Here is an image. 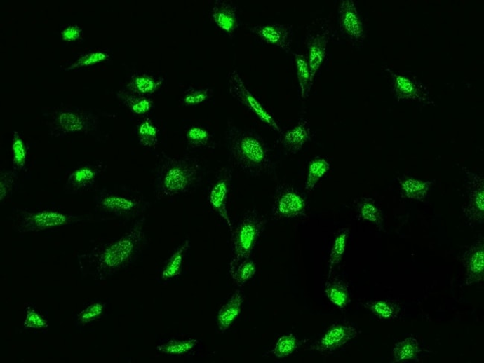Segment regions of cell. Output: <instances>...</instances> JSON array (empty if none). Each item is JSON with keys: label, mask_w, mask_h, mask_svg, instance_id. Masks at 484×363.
Listing matches in <instances>:
<instances>
[{"label": "cell", "mask_w": 484, "mask_h": 363, "mask_svg": "<svg viewBox=\"0 0 484 363\" xmlns=\"http://www.w3.org/2000/svg\"><path fill=\"white\" fill-rule=\"evenodd\" d=\"M145 222L142 216L122 237L80 254L77 261L82 275L103 282L134 263L147 242Z\"/></svg>", "instance_id": "6da1fadb"}, {"label": "cell", "mask_w": 484, "mask_h": 363, "mask_svg": "<svg viewBox=\"0 0 484 363\" xmlns=\"http://www.w3.org/2000/svg\"><path fill=\"white\" fill-rule=\"evenodd\" d=\"M226 142L232 161L244 172L258 177L271 170L273 164L269 150L257 132L229 123Z\"/></svg>", "instance_id": "7a4b0ae2"}, {"label": "cell", "mask_w": 484, "mask_h": 363, "mask_svg": "<svg viewBox=\"0 0 484 363\" xmlns=\"http://www.w3.org/2000/svg\"><path fill=\"white\" fill-rule=\"evenodd\" d=\"M201 169L195 160L175 158L163 153L154 182L156 198H170L189 191L199 181Z\"/></svg>", "instance_id": "3957f363"}, {"label": "cell", "mask_w": 484, "mask_h": 363, "mask_svg": "<svg viewBox=\"0 0 484 363\" xmlns=\"http://www.w3.org/2000/svg\"><path fill=\"white\" fill-rule=\"evenodd\" d=\"M150 203L140 193L126 189L101 190L95 199L97 213L108 220L130 221L142 215Z\"/></svg>", "instance_id": "277c9868"}, {"label": "cell", "mask_w": 484, "mask_h": 363, "mask_svg": "<svg viewBox=\"0 0 484 363\" xmlns=\"http://www.w3.org/2000/svg\"><path fill=\"white\" fill-rule=\"evenodd\" d=\"M267 219L256 210H248L232 232L233 257L229 263V273L250 257L258 240L264 231Z\"/></svg>", "instance_id": "5b68a950"}, {"label": "cell", "mask_w": 484, "mask_h": 363, "mask_svg": "<svg viewBox=\"0 0 484 363\" xmlns=\"http://www.w3.org/2000/svg\"><path fill=\"white\" fill-rule=\"evenodd\" d=\"M84 217L57 210H17L14 228L19 233L46 231L83 222Z\"/></svg>", "instance_id": "8992f818"}, {"label": "cell", "mask_w": 484, "mask_h": 363, "mask_svg": "<svg viewBox=\"0 0 484 363\" xmlns=\"http://www.w3.org/2000/svg\"><path fill=\"white\" fill-rule=\"evenodd\" d=\"M100 118L89 111L62 108L55 111L48 122L51 135L64 137L71 135H90L98 130Z\"/></svg>", "instance_id": "52a82bcc"}, {"label": "cell", "mask_w": 484, "mask_h": 363, "mask_svg": "<svg viewBox=\"0 0 484 363\" xmlns=\"http://www.w3.org/2000/svg\"><path fill=\"white\" fill-rule=\"evenodd\" d=\"M331 34L332 28L330 23L324 20L313 22L307 31L306 39L308 48L307 60L312 84L324 62Z\"/></svg>", "instance_id": "ba28073f"}, {"label": "cell", "mask_w": 484, "mask_h": 363, "mask_svg": "<svg viewBox=\"0 0 484 363\" xmlns=\"http://www.w3.org/2000/svg\"><path fill=\"white\" fill-rule=\"evenodd\" d=\"M228 90L235 100L243 105L261 122L277 132H282V128L274 118L248 89L239 72L234 69L228 78Z\"/></svg>", "instance_id": "9c48e42d"}, {"label": "cell", "mask_w": 484, "mask_h": 363, "mask_svg": "<svg viewBox=\"0 0 484 363\" xmlns=\"http://www.w3.org/2000/svg\"><path fill=\"white\" fill-rule=\"evenodd\" d=\"M307 210L306 198L295 187L284 184L277 188L271 209L273 219H297L304 216Z\"/></svg>", "instance_id": "30bf717a"}, {"label": "cell", "mask_w": 484, "mask_h": 363, "mask_svg": "<svg viewBox=\"0 0 484 363\" xmlns=\"http://www.w3.org/2000/svg\"><path fill=\"white\" fill-rule=\"evenodd\" d=\"M384 70L392 79V89L398 101L417 102L434 105L429 91L416 77L398 74L390 68Z\"/></svg>", "instance_id": "8fae6325"}, {"label": "cell", "mask_w": 484, "mask_h": 363, "mask_svg": "<svg viewBox=\"0 0 484 363\" xmlns=\"http://www.w3.org/2000/svg\"><path fill=\"white\" fill-rule=\"evenodd\" d=\"M467 178V201L464 214L470 226L482 224L484 221V179L463 167Z\"/></svg>", "instance_id": "7c38bea8"}, {"label": "cell", "mask_w": 484, "mask_h": 363, "mask_svg": "<svg viewBox=\"0 0 484 363\" xmlns=\"http://www.w3.org/2000/svg\"><path fill=\"white\" fill-rule=\"evenodd\" d=\"M358 330L348 323L332 324L325 331L319 341L310 346L311 350L322 355H331L337 350L354 340L358 334Z\"/></svg>", "instance_id": "4fadbf2b"}, {"label": "cell", "mask_w": 484, "mask_h": 363, "mask_svg": "<svg viewBox=\"0 0 484 363\" xmlns=\"http://www.w3.org/2000/svg\"><path fill=\"white\" fill-rule=\"evenodd\" d=\"M337 17L339 27L346 37L355 44L364 43L365 26L354 0H342L338 7Z\"/></svg>", "instance_id": "5bb4252c"}, {"label": "cell", "mask_w": 484, "mask_h": 363, "mask_svg": "<svg viewBox=\"0 0 484 363\" xmlns=\"http://www.w3.org/2000/svg\"><path fill=\"white\" fill-rule=\"evenodd\" d=\"M232 181V172L227 167L222 168L217 174L211 187L209 201L213 209L227 224L229 229L233 232L234 226L227 210V199Z\"/></svg>", "instance_id": "9a60e30c"}, {"label": "cell", "mask_w": 484, "mask_h": 363, "mask_svg": "<svg viewBox=\"0 0 484 363\" xmlns=\"http://www.w3.org/2000/svg\"><path fill=\"white\" fill-rule=\"evenodd\" d=\"M250 32L262 41L281 48L286 53L292 50L293 27L290 24L272 23L250 28Z\"/></svg>", "instance_id": "2e32d148"}, {"label": "cell", "mask_w": 484, "mask_h": 363, "mask_svg": "<svg viewBox=\"0 0 484 363\" xmlns=\"http://www.w3.org/2000/svg\"><path fill=\"white\" fill-rule=\"evenodd\" d=\"M462 261L466 269L464 286L469 287L484 280V240L481 238L464 253Z\"/></svg>", "instance_id": "e0dca14e"}, {"label": "cell", "mask_w": 484, "mask_h": 363, "mask_svg": "<svg viewBox=\"0 0 484 363\" xmlns=\"http://www.w3.org/2000/svg\"><path fill=\"white\" fill-rule=\"evenodd\" d=\"M211 15L217 27L229 35L234 34L238 28V8L231 1L216 0Z\"/></svg>", "instance_id": "ac0fdd59"}, {"label": "cell", "mask_w": 484, "mask_h": 363, "mask_svg": "<svg viewBox=\"0 0 484 363\" xmlns=\"http://www.w3.org/2000/svg\"><path fill=\"white\" fill-rule=\"evenodd\" d=\"M312 134L308 120L302 118L283 136L281 143L286 151L296 154L311 139Z\"/></svg>", "instance_id": "d6986e66"}, {"label": "cell", "mask_w": 484, "mask_h": 363, "mask_svg": "<svg viewBox=\"0 0 484 363\" xmlns=\"http://www.w3.org/2000/svg\"><path fill=\"white\" fill-rule=\"evenodd\" d=\"M243 302V296L240 290L237 289L217 313V326L222 333L231 328L241 313Z\"/></svg>", "instance_id": "ffe728a7"}, {"label": "cell", "mask_w": 484, "mask_h": 363, "mask_svg": "<svg viewBox=\"0 0 484 363\" xmlns=\"http://www.w3.org/2000/svg\"><path fill=\"white\" fill-rule=\"evenodd\" d=\"M102 168L83 166L72 172L66 182V188L74 192H79L93 186L101 173Z\"/></svg>", "instance_id": "44dd1931"}, {"label": "cell", "mask_w": 484, "mask_h": 363, "mask_svg": "<svg viewBox=\"0 0 484 363\" xmlns=\"http://www.w3.org/2000/svg\"><path fill=\"white\" fill-rule=\"evenodd\" d=\"M398 181L404 197L417 201H423L426 198L433 184V181L421 180L407 176L398 177Z\"/></svg>", "instance_id": "7402d4cb"}, {"label": "cell", "mask_w": 484, "mask_h": 363, "mask_svg": "<svg viewBox=\"0 0 484 363\" xmlns=\"http://www.w3.org/2000/svg\"><path fill=\"white\" fill-rule=\"evenodd\" d=\"M355 207L360 219L384 228V216L378 204L372 198L363 197L355 201Z\"/></svg>", "instance_id": "603a6c76"}, {"label": "cell", "mask_w": 484, "mask_h": 363, "mask_svg": "<svg viewBox=\"0 0 484 363\" xmlns=\"http://www.w3.org/2000/svg\"><path fill=\"white\" fill-rule=\"evenodd\" d=\"M190 247V241L186 240L168 259L161 272V277L163 281L173 280L182 273L184 260Z\"/></svg>", "instance_id": "cb8c5ba5"}, {"label": "cell", "mask_w": 484, "mask_h": 363, "mask_svg": "<svg viewBox=\"0 0 484 363\" xmlns=\"http://www.w3.org/2000/svg\"><path fill=\"white\" fill-rule=\"evenodd\" d=\"M164 79L147 74H138L132 76L126 85V90L136 95L148 96L159 90L163 85Z\"/></svg>", "instance_id": "d4e9b609"}, {"label": "cell", "mask_w": 484, "mask_h": 363, "mask_svg": "<svg viewBox=\"0 0 484 363\" xmlns=\"http://www.w3.org/2000/svg\"><path fill=\"white\" fill-rule=\"evenodd\" d=\"M324 292L332 303L340 309L346 308L349 304V287L341 278L331 277L325 282Z\"/></svg>", "instance_id": "484cf974"}, {"label": "cell", "mask_w": 484, "mask_h": 363, "mask_svg": "<svg viewBox=\"0 0 484 363\" xmlns=\"http://www.w3.org/2000/svg\"><path fill=\"white\" fill-rule=\"evenodd\" d=\"M420 348L417 338L408 336L396 343L393 348V362L405 363L417 359Z\"/></svg>", "instance_id": "4316f807"}, {"label": "cell", "mask_w": 484, "mask_h": 363, "mask_svg": "<svg viewBox=\"0 0 484 363\" xmlns=\"http://www.w3.org/2000/svg\"><path fill=\"white\" fill-rule=\"evenodd\" d=\"M365 308L368 309L374 316L382 320H394L398 318L401 308L395 301L379 299L366 302Z\"/></svg>", "instance_id": "83f0119b"}, {"label": "cell", "mask_w": 484, "mask_h": 363, "mask_svg": "<svg viewBox=\"0 0 484 363\" xmlns=\"http://www.w3.org/2000/svg\"><path fill=\"white\" fill-rule=\"evenodd\" d=\"M117 97L130 112L137 115L147 114L153 107V101L147 96L131 93L126 90H120Z\"/></svg>", "instance_id": "f1b7e54d"}, {"label": "cell", "mask_w": 484, "mask_h": 363, "mask_svg": "<svg viewBox=\"0 0 484 363\" xmlns=\"http://www.w3.org/2000/svg\"><path fill=\"white\" fill-rule=\"evenodd\" d=\"M293 55L297 68L300 96L302 100H306L312 87L308 60L304 55L293 53Z\"/></svg>", "instance_id": "f546056e"}, {"label": "cell", "mask_w": 484, "mask_h": 363, "mask_svg": "<svg viewBox=\"0 0 484 363\" xmlns=\"http://www.w3.org/2000/svg\"><path fill=\"white\" fill-rule=\"evenodd\" d=\"M330 168V163L323 157H316L309 165L308 174L305 184L307 191H312L319 181L328 173Z\"/></svg>", "instance_id": "4dcf8cb0"}, {"label": "cell", "mask_w": 484, "mask_h": 363, "mask_svg": "<svg viewBox=\"0 0 484 363\" xmlns=\"http://www.w3.org/2000/svg\"><path fill=\"white\" fill-rule=\"evenodd\" d=\"M349 234V230L344 228L335 238L329 259V270L326 281L330 280L335 268L342 261L347 248Z\"/></svg>", "instance_id": "1f68e13d"}, {"label": "cell", "mask_w": 484, "mask_h": 363, "mask_svg": "<svg viewBox=\"0 0 484 363\" xmlns=\"http://www.w3.org/2000/svg\"><path fill=\"white\" fill-rule=\"evenodd\" d=\"M307 342L306 340H300L293 334L283 335L276 343L272 354L277 359H284L294 354L300 347Z\"/></svg>", "instance_id": "d6a6232c"}, {"label": "cell", "mask_w": 484, "mask_h": 363, "mask_svg": "<svg viewBox=\"0 0 484 363\" xmlns=\"http://www.w3.org/2000/svg\"><path fill=\"white\" fill-rule=\"evenodd\" d=\"M199 344L196 338L189 340H170L165 343L157 345L156 350L167 355H183L191 352Z\"/></svg>", "instance_id": "836d02e7"}, {"label": "cell", "mask_w": 484, "mask_h": 363, "mask_svg": "<svg viewBox=\"0 0 484 363\" xmlns=\"http://www.w3.org/2000/svg\"><path fill=\"white\" fill-rule=\"evenodd\" d=\"M106 310L102 301H95L81 310L76 316V323L80 327H86L101 319Z\"/></svg>", "instance_id": "e575fe53"}, {"label": "cell", "mask_w": 484, "mask_h": 363, "mask_svg": "<svg viewBox=\"0 0 484 363\" xmlns=\"http://www.w3.org/2000/svg\"><path fill=\"white\" fill-rule=\"evenodd\" d=\"M140 144L144 148L152 149L159 143V130L150 118L140 125L137 130Z\"/></svg>", "instance_id": "d590c367"}, {"label": "cell", "mask_w": 484, "mask_h": 363, "mask_svg": "<svg viewBox=\"0 0 484 363\" xmlns=\"http://www.w3.org/2000/svg\"><path fill=\"white\" fill-rule=\"evenodd\" d=\"M257 273V265L250 258L241 261L236 268L231 273L234 284L239 287L245 286Z\"/></svg>", "instance_id": "8d00e7d4"}, {"label": "cell", "mask_w": 484, "mask_h": 363, "mask_svg": "<svg viewBox=\"0 0 484 363\" xmlns=\"http://www.w3.org/2000/svg\"><path fill=\"white\" fill-rule=\"evenodd\" d=\"M12 151H13V167L17 172L25 168L27 163V149L25 142L18 131H15L12 138Z\"/></svg>", "instance_id": "74e56055"}, {"label": "cell", "mask_w": 484, "mask_h": 363, "mask_svg": "<svg viewBox=\"0 0 484 363\" xmlns=\"http://www.w3.org/2000/svg\"><path fill=\"white\" fill-rule=\"evenodd\" d=\"M18 181V172L3 170L0 172V202L7 200L13 193Z\"/></svg>", "instance_id": "f35d334b"}, {"label": "cell", "mask_w": 484, "mask_h": 363, "mask_svg": "<svg viewBox=\"0 0 484 363\" xmlns=\"http://www.w3.org/2000/svg\"><path fill=\"white\" fill-rule=\"evenodd\" d=\"M186 138L189 146L195 149L208 147L212 142V137L208 130L199 126L190 128Z\"/></svg>", "instance_id": "ab89813d"}, {"label": "cell", "mask_w": 484, "mask_h": 363, "mask_svg": "<svg viewBox=\"0 0 484 363\" xmlns=\"http://www.w3.org/2000/svg\"><path fill=\"white\" fill-rule=\"evenodd\" d=\"M24 328L31 330H44L48 328L47 320L34 308L29 306L26 310L25 320L23 321Z\"/></svg>", "instance_id": "60d3db41"}, {"label": "cell", "mask_w": 484, "mask_h": 363, "mask_svg": "<svg viewBox=\"0 0 484 363\" xmlns=\"http://www.w3.org/2000/svg\"><path fill=\"white\" fill-rule=\"evenodd\" d=\"M109 55L104 52H94L81 56L74 63L65 69V71H69L79 68L89 67L105 62Z\"/></svg>", "instance_id": "b9f144b4"}, {"label": "cell", "mask_w": 484, "mask_h": 363, "mask_svg": "<svg viewBox=\"0 0 484 363\" xmlns=\"http://www.w3.org/2000/svg\"><path fill=\"white\" fill-rule=\"evenodd\" d=\"M209 89H190L184 96V103L186 105H197L207 101L210 96Z\"/></svg>", "instance_id": "7bdbcfd3"}, {"label": "cell", "mask_w": 484, "mask_h": 363, "mask_svg": "<svg viewBox=\"0 0 484 363\" xmlns=\"http://www.w3.org/2000/svg\"><path fill=\"white\" fill-rule=\"evenodd\" d=\"M82 29L78 25H70L62 32V38L64 41L74 42L81 38Z\"/></svg>", "instance_id": "ee69618b"}]
</instances>
